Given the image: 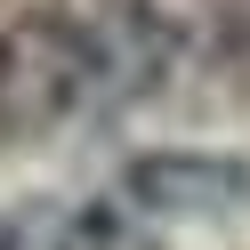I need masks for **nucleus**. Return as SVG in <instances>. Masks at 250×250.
Returning <instances> with one entry per match:
<instances>
[{"mask_svg": "<svg viewBox=\"0 0 250 250\" xmlns=\"http://www.w3.org/2000/svg\"><path fill=\"white\" fill-rule=\"evenodd\" d=\"M105 81V41L73 17H17L0 33V146L57 137Z\"/></svg>", "mask_w": 250, "mask_h": 250, "instance_id": "f257e3e1", "label": "nucleus"}, {"mask_svg": "<svg viewBox=\"0 0 250 250\" xmlns=\"http://www.w3.org/2000/svg\"><path fill=\"white\" fill-rule=\"evenodd\" d=\"M121 194L146 218H234V210H250V162L242 153H194V146L137 153L121 169Z\"/></svg>", "mask_w": 250, "mask_h": 250, "instance_id": "f03ea898", "label": "nucleus"}, {"mask_svg": "<svg viewBox=\"0 0 250 250\" xmlns=\"http://www.w3.org/2000/svg\"><path fill=\"white\" fill-rule=\"evenodd\" d=\"M57 250H162V242H153V234H137L129 210L89 202V210H73V226H65V242H57Z\"/></svg>", "mask_w": 250, "mask_h": 250, "instance_id": "7ed1b4c3", "label": "nucleus"}]
</instances>
